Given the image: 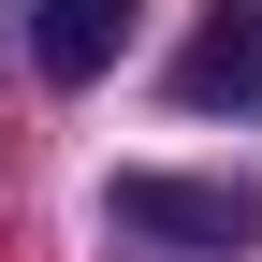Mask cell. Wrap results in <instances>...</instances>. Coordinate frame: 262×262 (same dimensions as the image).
<instances>
[{
	"label": "cell",
	"mask_w": 262,
	"mask_h": 262,
	"mask_svg": "<svg viewBox=\"0 0 262 262\" xmlns=\"http://www.w3.org/2000/svg\"><path fill=\"white\" fill-rule=\"evenodd\" d=\"M102 204H117L131 248H189V262L204 248H262V189L248 175H117Z\"/></svg>",
	"instance_id": "1"
},
{
	"label": "cell",
	"mask_w": 262,
	"mask_h": 262,
	"mask_svg": "<svg viewBox=\"0 0 262 262\" xmlns=\"http://www.w3.org/2000/svg\"><path fill=\"white\" fill-rule=\"evenodd\" d=\"M175 102L189 117H262V15L219 0V15L189 29V44H175Z\"/></svg>",
	"instance_id": "2"
},
{
	"label": "cell",
	"mask_w": 262,
	"mask_h": 262,
	"mask_svg": "<svg viewBox=\"0 0 262 262\" xmlns=\"http://www.w3.org/2000/svg\"><path fill=\"white\" fill-rule=\"evenodd\" d=\"M131 15H146V0H29V58H44L58 88H88V73L131 44Z\"/></svg>",
	"instance_id": "3"
}]
</instances>
